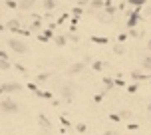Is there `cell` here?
<instances>
[{"mask_svg":"<svg viewBox=\"0 0 151 135\" xmlns=\"http://www.w3.org/2000/svg\"><path fill=\"white\" fill-rule=\"evenodd\" d=\"M2 105H4V109H6V111H14V109H16V105L12 103V101H4Z\"/></svg>","mask_w":151,"mask_h":135,"instance_id":"obj_1","label":"cell"},{"mask_svg":"<svg viewBox=\"0 0 151 135\" xmlns=\"http://www.w3.org/2000/svg\"><path fill=\"white\" fill-rule=\"evenodd\" d=\"M145 66H147V68H151V60H149V62H145Z\"/></svg>","mask_w":151,"mask_h":135,"instance_id":"obj_2","label":"cell"},{"mask_svg":"<svg viewBox=\"0 0 151 135\" xmlns=\"http://www.w3.org/2000/svg\"><path fill=\"white\" fill-rule=\"evenodd\" d=\"M149 111H151V105H149Z\"/></svg>","mask_w":151,"mask_h":135,"instance_id":"obj_3","label":"cell"}]
</instances>
